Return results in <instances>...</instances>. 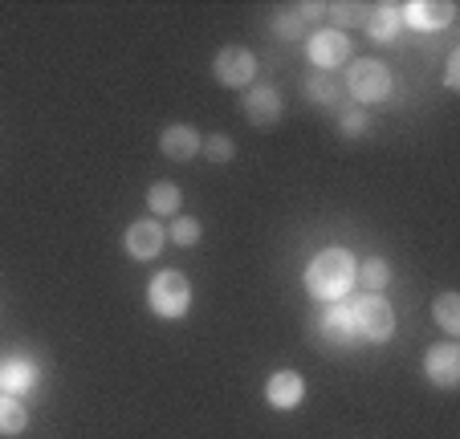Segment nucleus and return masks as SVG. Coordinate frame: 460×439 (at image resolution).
<instances>
[{
    "label": "nucleus",
    "mask_w": 460,
    "mask_h": 439,
    "mask_svg": "<svg viewBox=\"0 0 460 439\" xmlns=\"http://www.w3.org/2000/svg\"><path fill=\"white\" fill-rule=\"evenodd\" d=\"M355 268L358 265L347 249H322L318 257L305 265V289H310V297L334 305L355 289Z\"/></svg>",
    "instance_id": "f257e3e1"
},
{
    "label": "nucleus",
    "mask_w": 460,
    "mask_h": 439,
    "mask_svg": "<svg viewBox=\"0 0 460 439\" xmlns=\"http://www.w3.org/2000/svg\"><path fill=\"white\" fill-rule=\"evenodd\" d=\"M350 310V329H355V342H387L391 329H395V310L383 293H363L355 302H347Z\"/></svg>",
    "instance_id": "f03ea898"
},
{
    "label": "nucleus",
    "mask_w": 460,
    "mask_h": 439,
    "mask_svg": "<svg viewBox=\"0 0 460 439\" xmlns=\"http://www.w3.org/2000/svg\"><path fill=\"white\" fill-rule=\"evenodd\" d=\"M147 305L155 318L164 321H180L183 313L191 310V285L183 273H175V268H164V273L151 277L147 285Z\"/></svg>",
    "instance_id": "7ed1b4c3"
},
{
    "label": "nucleus",
    "mask_w": 460,
    "mask_h": 439,
    "mask_svg": "<svg viewBox=\"0 0 460 439\" xmlns=\"http://www.w3.org/2000/svg\"><path fill=\"white\" fill-rule=\"evenodd\" d=\"M347 90H350V98H355V102H363V106L387 102V98H391V69L383 66V61H375V57L350 61Z\"/></svg>",
    "instance_id": "20e7f679"
},
{
    "label": "nucleus",
    "mask_w": 460,
    "mask_h": 439,
    "mask_svg": "<svg viewBox=\"0 0 460 439\" xmlns=\"http://www.w3.org/2000/svg\"><path fill=\"white\" fill-rule=\"evenodd\" d=\"M212 74H217L220 86L228 90H249L257 82V57H252L244 45H225L212 61Z\"/></svg>",
    "instance_id": "39448f33"
},
{
    "label": "nucleus",
    "mask_w": 460,
    "mask_h": 439,
    "mask_svg": "<svg viewBox=\"0 0 460 439\" xmlns=\"http://www.w3.org/2000/svg\"><path fill=\"white\" fill-rule=\"evenodd\" d=\"M241 110H244V119H249L252 127L265 130V127H278V122H281V114H286V98H281L278 86H265V82H257V86L244 90Z\"/></svg>",
    "instance_id": "423d86ee"
},
{
    "label": "nucleus",
    "mask_w": 460,
    "mask_h": 439,
    "mask_svg": "<svg viewBox=\"0 0 460 439\" xmlns=\"http://www.w3.org/2000/svg\"><path fill=\"white\" fill-rule=\"evenodd\" d=\"M400 17H403V25L416 29V33H436V29L452 25L456 4H452V0H411V4H400Z\"/></svg>",
    "instance_id": "0eeeda50"
},
{
    "label": "nucleus",
    "mask_w": 460,
    "mask_h": 439,
    "mask_svg": "<svg viewBox=\"0 0 460 439\" xmlns=\"http://www.w3.org/2000/svg\"><path fill=\"white\" fill-rule=\"evenodd\" d=\"M164 244H167V228L159 224L155 215L151 220H135L127 228V236H122V249H127L130 260H155L164 252Z\"/></svg>",
    "instance_id": "6e6552de"
},
{
    "label": "nucleus",
    "mask_w": 460,
    "mask_h": 439,
    "mask_svg": "<svg viewBox=\"0 0 460 439\" xmlns=\"http://www.w3.org/2000/svg\"><path fill=\"white\" fill-rule=\"evenodd\" d=\"M305 53H310V61L318 69H339L350 61V37L339 33V29H318L310 37V45H305Z\"/></svg>",
    "instance_id": "1a4fd4ad"
},
{
    "label": "nucleus",
    "mask_w": 460,
    "mask_h": 439,
    "mask_svg": "<svg viewBox=\"0 0 460 439\" xmlns=\"http://www.w3.org/2000/svg\"><path fill=\"white\" fill-rule=\"evenodd\" d=\"M424 374H428V382H436V387H444V391L460 387V346L456 342L432 346V350L424 354Z\"/></svg>",
    "instance_id": "9d476101"
},
{
    "label": "nucleus",
    "mask_w": 460,
    "mask_h": 439,
    "mask_svg": "<svg viewBox=\"0 0 460 439\" xmlns=\"http://www.w3.org/2000/svg\"><path fill=\"white\" fill-rule=\"evenodd\" d=\"M159 151H164L167 159H175V163H188V159H196L204 151V138L196 127H188V122H172V127H164V135H159Z\"/></svg>",
    "instance_id": "9b49d317"
},
{
    "label": "nucleus",
    "mask_w": 460,
    "mask_h": 439,
    "mask_svg": "<svg viewBox=\"0 0 460 439\" xmlns=\"http://www.w3.org/2000/svg\"><path fill=\"white\" fill-rule=\"evenodd\" d=\"M302 399H305V379L297 371L270 374V382H265V403H270L273 411H294V407H302Z\"/></svg>",
    "instance_id": "f8f14e48"
},
{
    "label": "nucleus",
    "mask_w": 460,
    "mask_h": 439,
    "mask_svg": "<svg viewBox=\"0 0 460 439\" xmlns=\"http://www.w3.org/2000/svg\"><path fill=\"white\" fill-rule=\"evenodd\" d=\"M363 25H367V37H371V41H391V37L403 29L400 4H379V9H371Z\"/></svg>",
    "instance_id": "ddd939ff"
},
{
    "label": "nucleus",
    "mask_w": 460,
    "mask_h": 439,
    "mask_svg": "<svg viewBox=\"0 0 460 439\" xmlns=\"http://www.w3.org/2000/svg\"><path fill=\"white\" fill-rule=\"evenodd\" d=\"M322 338L334 346H350L355 342V329H350V310L347 302H334L331 310L322 313Z\"/></svg>",
    "instance_id": "4468645a"
},
{
    "label": "nucleus",
    "mask_w": 460,
    "mask_h": 439,
    "mask_svg": "<svg viewBox=\"0 0 460 439\" xmlns=\"http://www.w3.org/2000/svg\"><path fill=\"white\" fill-rule=\"evenodd\" d=\"M37 387V366L25 358H4V395L25 399Z\"/></svg>",
    "instance_id": "2eb2a0df"
},
{
    "label": "nucleus",
    "mask_w": 460,
    "mask_h": 439,
    "mask_svg": "<svg viewBox=\"0 0 460 439\" xmlns=\"http://www.w3.org/2000/svg\"><path fill=\"white\" fill-rule=\"evenodd\" d=\"M183 207V191L175 183H155L147 188V212H155V220H175Z\"/></svg>",
    "instance_id": "dca6fc26"
},
{
    "label": "nucleus",
    "mask_w": 460,
    "mask_h": 439,
    "mask_svg": "<svg viewBox=\"0 0 460 439\" xmlns=\"http://www.w3.org/2000/svg\"><path fill=\"white\" fill-rule=\"evenodd\" d=\"M29 427V407L17 395H0V435H21Z\"/></svg>",
    "instance_id": "f3484780"
},
{
    "label": "nucleus",
    "mask_w": 460,
    "mask_h": 439,
    "mask_svg": "<svg viewBox=\"0 0 460 439\" xmlns=\"http://www.w3.org/2000/svg\"><path fill=\"white\" fill-rule=\"evenodd\" d=\"M432 318L448 338H460V293H440L432 302Z\"/></svg>",
    "instance_id": "a211bd4d"
},
{
    "label": "nucleus",
    "mask_w": 460,
    "mask_h": 439,
    "mask_svg": "<svg viewBox=\"0 0 460 439\" xmlns=\"http://www.w3.org/2000/svg\"><path fill=\"white\" fill-rule=\"evenodd\" d=\"M355 281H363L367 293H383L391 285V265L383 257H367L363 268H355Z\"/></svg>",
    "instance_id": "6ab92c4d"
},
{
    "label": "nucleus",
    "mask_w": 460,
    "mask_h": 439,
    "mask_svg": "<svg viewBox=\"0 0 460 439\" xmlns=\"http://www.w3.org/2000/svg\"><path fill=\"white\" fill-rule=\"evenodd\" d=\"M200 236H204V228H200V220H191V215H175L172 224H167V241L172 244H180V249H191V244H200Z\"/></svg>",
    "instance_id": "aec40b11"
},
{
    "label": "nucleus",
    "mask_w": 460,
    "mask_h": 439,
    "mask_svg": "<svg viewBox=\"0 0 460 439\" xmlns=\"http://www.w3.org/2000/svg\"><path fill=\"white\" fill-rule=\"evenodd\" d=\"M326 17H331V29H350V25H363L367 9L363 4H326Z\"/></svg>",
    "instance_id": "412c9836"
},
{
    "label": "nucleus",
    "mask_w": 460,
    "mask_h": 439,
    "mask_svg": "<svg viewBox=\"0 0 460 439\" xmlns=\"http://www.w3.org/2000/svg\"><path fill=\"white\" fill-rule=\"evenodd\" d=\"M305 94H310V102H318V106H334V102H339V86H334L326 74H314V78L305 82Z\"/></svg>",
    "instance_id": "4be33fe9"
},
{
    "label": "nucleus",
    "mask_w": 460,
    "mask_h": 439,
    "mask_svg": "<svg viewBox=\"0 0 460 439\" xmlns=\"http://www.w3.org/2000/svg\"><path fill=\"white\" fill-rule=\"evenodd\" d=\"M200 155H208L212 163H233L236 143L228 135H208V138H204V151H200Z\"/></svg>",
    "instance_id": "5701e85b"
},
{
    "label": "nucleus",
    "mask_w": 460,
    "mask_h": 439,
    "mask_svg": "<svg viewBox=\"0 0 460 439\" xmlns=\"http://www.w3.org/2000/svg\"><path fill=\"white\" fill-rule=\"evenodd\" d=\"M273 33H278L281 41H297V37H302V17H297V13H278V17H273Z\"/></svg>",
    "instance_id": "b1692460"
},
{
    "label": "nucleus",
    "mask_w": 460,
    "mask_h": 439,
    "mask_svg": "<svg viewBox=\"0 0 460 439\" xmlns=\"http://www.w3.org/2000/svg\"><path fill=\"white\" fill-rule=\"evenodd\" d=\"M339 135H342V138L367 135V114H363V110H342V114H339Z\"/></svg>",
    "instance_id": "393cba45"
},
{
    "label": "nucleus",
    "mask_w": 460,
    "mask_h": 439,
    "mask_svg": "<svg viewBox=\"0 0 460 439\" xmlns=\"http://www.w3.org/2000/svg\"><path fill=\"white\" fill-rule=\"evenodd\" d=\"M444 86H448V90L460 86V53H452V57H448V74H444Z\"/></svg>",
    "instance_id": "a878e982"
},
{
    "label": "nucleus",
    "mask_w": 460,
    "mask_h": 439,
    "mask_svg": "<svg viewBox=\"0 0 460 439\" xmlns=\"http://www.w3.org/2000/svg\"><path fill=\"white\" fill-rule=\"evenodd\" d=\"M0 395H4V362H0Z\"/></svg>",
    "instance_id": "bb28decb"
}]
</instances>
